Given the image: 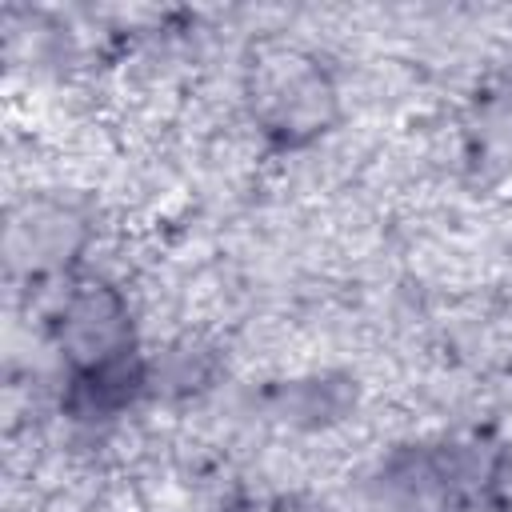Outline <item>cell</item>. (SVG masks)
<instances>
[{"instance_id":"3957f363","label":"cell","mask_w":512,"mask_h":512,"mask_svg":"<svg viewBox=\"0 0 512 512\" xmlns=\"http://www.w3.org/2000/svg\"><path fill=\"white\" fill-rule=\"evenodd\" d=\"M492 508L496 512H512V444L496 452V460L488 464V480H484Z\"/></svg>"},{"instance_id":"6da1fadb","label":"cell","mask_w":512,"mask_h":512,"mask_svg":"<svg viewBox=\"0 0 512 512\" xmlns=\"http://www.w3.org/2000/svg\"><path fill=\"white\" fill-rule=\"evenodd\" d=\"M256 124L280 144H304L336 120V88L316 56L292 44H264L248 68Z\"/></svg>"},{"instance_id":"277c9868","label":"cell","mask_w":512,"mask_h":512,"mask_svg":"<svg viewBox=\"0 0 512 512\" xmlns=\"http://www.w3.org/2000/svg\"><path fill=\"white\" fill-rule=\"evenodd\" d=\"M232 512H292L288 504H268V500H260V504H236Z\"/></svg>"},{"instance_id":"7a4b0ae2","label":"cell","mask_w":512,"mask_h":512,"mask_svg":"<svg viewBox=\"0 0 512 512\" xmlns=\"http://www.w3.org/2000/svg\"><path fill=\"white\" fill-rule=\"evenodd\" d=\"M56 340L76 380L132 364V320L108 284H80L64 296Z\"/></svg>"}]
</instances>
